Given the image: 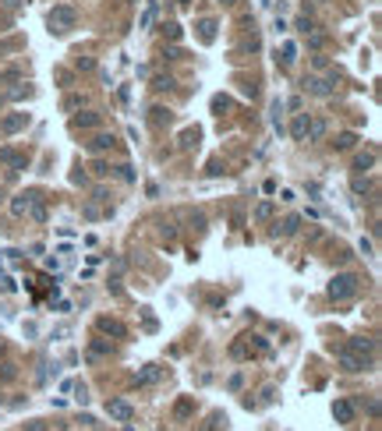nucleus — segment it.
Returning a JSON list of instances; mask_svg holds the SVG:
<instances>
[{"label": "nucleus", "instance_id": "nucleus-14", "mask_svg": "<svg viewBox=\"0 0 382 431\" xmlns=\"http://www.w3.org/2000/svg\"><path fill=\"white\" fill-rule=\"evenodd\" d=\"M159 378H166V368H159V364H145L138 371V385H149V382H159Z\"/></svg>", "mask_w": 382, "mask_h": 431}, {"label": "nucleus", "instance_id": "nucleus-41", "mask_svg": "<svg viewBox=\"0 0 382 431\" xmlns=\"http://www.w3.org/2000/svg\"><path fill=\"white\" fill-rule=\"evenodd\" d=\"M14 375H18V368H14V364H0V382H11Z\"/></svg>", "mask_w": 382, "mask_h": 431}, {"label": "nucleus", "instance_id": "nucleus-8", "mask_svg": "<svg viewBox=\"0 0 382 431\" xmlns=\"http://www.w3.org/2000/svg\"><path fill=\"white\" fill-rule=\"evenodd\" d=\"M96 329L103 332V336H113V339H124L127 336V325L121 318H110V315H103L99 322H96Z\"/></svg>", "mask_w": 382, "mask_h": 431}, {"label": "nucleus", "instance_id": "nucleus-47", "mask_svg": "<svg viewBox=\"0 0 382 431\" xmlns=\"http://www.w3.org/2000/svg\"><path fill=\"white\" fill-rule=\"evenodd\" d=\"M276 400V389H273V385H265V389H262V403H273Z\"/></svg>", "mask_w": 382, "mask_h": 431}, {"label": "nucleus", "instance_id": "nucleus-9", "mask_svg": "<svg viewBox=\"0 0 382 431\" xmlns=\"http://www.w3.org/2000/svg\"><path fill=\"white\" fill-rule=\"evenodd\" d=\"M106 414H110L113 421H131V417H135V406L127 400H121V396H113V400H106Z\"/></svg>", "mask_w": 382, "mask_h": 431}, {"label": "nucleus", "instance_id": "nucleus-2", "mask_svg": "<svg viewBox=\"0 0 382 431\" xmlns=\"http://www.w3.org/2000/svg\"><path fill=\"white\" fill-rule=\"evenodd\" d=\"M357 290H361V276H354V272H340V276L329 279V297L333 301H350Z\"/></svg>", "mask_w": 382, "mask_h": 431}, {"label": "nucleus", "instance_id": "nucleus-34", "mask_svg": "<svg viewBox=\"0 0 382 431\" xmlns=\"http://www.w3.org/2000/svg\"><path fill=\"white\" fill-rule=\"evenodd\" d=\"M25 74V67H4L0 71V82H11V78H22Z\"/></svg>", "mask_w": 382, "mask_h": 431}, {"label": "nucleus", "instance_id": "nucleus-38", "mask_svg": "<svg viewBox=\"0 0 382 431\" xmlns=\"http://www.w3.org/2000/svg\"><path fill=\"white\" fill-rule=\"evenodd\" d=\"M92 202H103L106 209H113V205H110V194H106V187H96V191H92Z\"/></svg>", "mask_w": 382, "mask_h": 431}, {"label": "nucleus", "instance_id": "nucleus-45", "mask_svg": "<svg viewBox=\"0 0 382 431\" xmlns=\"http://www.w3.org/2000/svg\"><path fill=\"white\" fill-rule=\"evenodd\" d=\"M74 400L85 406V403H89V389H85V385H74Z\"/></svg>", "mask_w": 382, "mask_h": 431}, {"label": "nucleus", "instance_id": "nucleus-49", "mask_svg": "<svg viewBox=\"0 0 382 431\" xmlns=\"http://www.w3.org/2000/svg\"><path fill=\"white\" fill-rule=\"evenodd\" d=\"M273 29H276V35H283V32H286V22L280 18V14H276V25H273Z\"/></svg>", "mask_w": 382, "mask_h": 431}, {"label": "nucleus", "instance_id": "nucleus-18", "mask_svg": "<svg viewBox=\"0 0 382 431\" xmlns=\"http://www.w3.org/2000/svg\"><path fill=\"white\" fill-rule=\"evenodd\" d=\"M149 121L156 124V127H170V124H174V113H170L166 106H152V110H149Z\"/></svg>", "mask_w": 382, "mask_h": 431}, {"label": "nucleus", "instance_id": "nucleus-29", "mask_svg": "<svg viewBox=\"0 0 382 431\" xmlns=\"http://www.w3.org/2000/svg\"><path fill=\"white\" fill-rule=\"evenodd\" d=\"M198 29H202V43H213V39H216V22H209V18H205Z\"/></svg>", "mask_w": 382, "mask_h": 431}, {"label": "nucleus", "instance_id": "nucleus-1", "mask_svg": "<svg viewBox=\"0 0 382 431\" xmlns=\"http://www.w3.org/2000/svg\"><path fill=\"white\" fill-rule=\"evenodd\" d=\"M46 25H50L53 35H67V32L78 25V11H74L71 4H57V7L46 14Z\"/></svg>", "mask_w": 382, "mask_h": 431}, {"label": "nucleus", "instance_id": "nucleus-26", "mask_svg": "<svg viewBox=\"0 0 382 431\" xmlns=\"http://www.w3.org/2000/svg\"><path fill=\"white\" fill-rule=\"evenodd\" d=\"M82 106H85V95H78V92L64 95V113H74V110H82Z\"/></svg>", "mask_w": 382, "mask_h": 431}, {"label": "nucleus", "instance_id": "nucleus-37", "mask_svg": "<svg viewBox=\"0 0 382 431\" xmlns=\"http://www.w3.org/2000/svg\"><path fill=\"white\" fill-rule=\"evenodd\" d=\"M152 14H156V0H149V7H145V14H142V22H138V25H142V29H145V25H152Z\"/></svg>", "mask_w": 382, "mask_h": 431}, {"label": "nucleus", "instance_id": "nucleus-44", "mask_svg": "<svg viewBox=\"0 0 382 431\" xmlns=\"http://www.w3.org/2000/svg\"><path fill=\"white\" fill-rule=\"evenodd\" d=\"M92 173H96V177H106V173H110V166H106L103 159H96V163H92Z\"/></svg>", "mask_w": 382, "mask_h": 431}, {"label": "nucleus", "instance_id": "nucleus-4", "mask_svg": "<svg viewBox=\"0 0 382 431\" xmlns=\"http://www.w3.org/2000/svg\"><path fill=\"white\" fill-rule=\"evenodd\" d=\"M255 350H258V354H265V350H269V343H265V339H258V336H241V339H234V343H230V357H234V361L252 357Z\"/></svg>", "mask_w": 382, "mask_h": 431}, {"label": "nucleus", "instance_id": "nucleus-51", "mask_svg": "<svg viewBox=\"0 0 382 431\" xmlns=\"http://www.w3.org/2000/svg\"><path fill=\"white\" fill-rule=\"evenodd\" d=\"M4 4H7V7H18V4H22V0H4Z\"/></svg>", "mask_w": 382, "mask_h": 431}, {"label": "nucleus", "instance_id": "nucleus-12", "mask_svg": "<svg viewBox=\"0 0 382 431\" xmlns=\"http://www.w3.org/2000/svg\"><path fill=\"white\" fill-rule=\"evenodd\" d=\"M347 350L361 354V357H375V336H350Z\"/></svg>", "mask_w": 382, "mask_h": 431}, {"label": "nucleus", "instance_id": "nucleus-22", "mask_svg": "<svg viewBox=\"0 0 382 431\" xmlns=\"http://www.w3.org/2000/svg\"><path fill=\"white\" fill-rule=\"evenodd\" d=\"M103 121V113H96V110H85V113H78V117H74V127H96V124Z\"/></svg>", "mask_w": 382, "mask_h": 431}, {"label": "nucleus", "instance_id": "nucleus-15", "mask_svg": "<svg viewBox=\"0 0 382 431\" xmlns=\"http://www.w3.org/2000/svg\"><path fill=\"white\" fill-rule=\"evenodd\" d=\"M326 127H329V124L322 121V117H312V121H308V134H304V142H322V138H326Z\"/></svg>", "mask_w": 382, "mask_h": 431}, {"label": "nucleus", "instance_id": "nucleus-20", "mask_svg": "<svg viewBox=\"0 0 382 431\" xmlns=\"http://www.w3.org/2000/svg\"><path fill=\"white\" fill-rule=\"evenodd\" d=\"M252 215H255V223H269V219L276 215V205H273V202H258Z\"/></svg>", "mask_w": 382, "mask_h": 431}, {"label": "nucleus", "instance_id": "nucleus-31", "mask_svg": "<svg viewBox=\"0 0 382 431\" xmlns=\"http://www.w3.org/2000/svg\"><path fill=\"white\" fill-rule=\"evenodd\" d=\"M280 113H283V99H273V127H276V131H283V124H280Z\"/></svg>", "mask_w": 382, "mask_h": 431}, {"label": "nucleus", "instance_id": "nucleus-19", "mask_svg": "<svg viewBox=\"0 0 382 431\" xmlns=\"http://www.w3.org/2000/svg\"><path fill=\"white\" fill-rule=\"evenodd\" d=\"M198 431H226V414L213 410V414H209V421H205V424H202Z\"/></svg>", "mask_w": 382, "mask_h": 431}, {"label": "nucleus", "instance_id": "nucleus-5", "mask_svg": "<svg viewBox=\"0 0 382 431\" xmlns=\"http://www.w3.org/2000/svg\"><path fill=\"white\" fill-rule=\"evenodd\" d=\"M340 368L350 371V375H361V371H372L375 368V357H361V354H354V350H340Z\"/></svg>", "mask_w": 382, "mask_h": 431}, {"label": "nucleus", "instance_id": "nucleus-23", "mask_svg": "<svg viewBox=\"0 0 382 431\" xmlns=\"http://www.w3.org/2000/svg\"><path fill=\"white\" fill-rule=\"evenodd\" d=\"M333 145H336V152H347V149L357 145V134H354V131H343V134H336V142H333Z\"/></svg>", "mask_w": 382, "mask_h": 431}, {"label": "nucleus", "instance_id": "nucleus-42", "mask_svg": "<svg viewBox=\"0 0 382 431\" xmlns=\"http://www.w3.org/2000/svg\"><path fill=\"white\" fill-rule=\"evenodd\" d=\"M213 110H216V113L230 110V99H226V95H216V99H213Z\"/></svg>", "mask_w": 382, "mask_h": 431}, {"label": "nucleus", "instance_id": "nucleus-11", "mask_svg": "<svg viewBox=\"0 0 382 431\" xmlns=\"http://www.w3.org/2000/svg\"><path fill=\"white\" fill-rule=\"evenodd\" d=\"M333 417H336V424H354L357 406H354L350 400H336V403H333Z\"/></svg>", "mask_w": 382, "mask_h": 431}, {"label": "nucleus", "instance_id": "nucleus-25", "mask_svg": "<svg viewBox=\"0 0 382 431\" xmlns=\"http://www.w3.org/2000/svg\"><path fill=\"white\" fill-rule=\"evenodd\" d=\"M89 354H92V357H110V354H113V346H110V339H92Z\"/></svg>", "mask_w": 382, "mask_h": 431}, {"label": "nucleus", "instance_id": "nucleus-21", "mask_svg": "<svg viewBox=\"0 0 382 431\" xmlns=\"http://www.w3.org/2000/svg\"><path fill=\"white\" fill-rule=\"evenodd\" d=\"M297 226H301V215H286V219L276 226V230H273V233H276V237H280V233H283V237H290V233H297Z\"/></svg>", "mask_w": 382, "mask_h": 431}, {"label": "nucleus", "instance_id": "nucleus-48", "mask_svg": "<svg viewBox=\"0 0 382 431\" xmlns=\"http://www.w3.org/2000/svg\"><path fill=\"white\" fill-rule=\"evenodd\" d=\"M297 29L301 32H315V25H312V18H297Z\"/></svg>", "mask_w": 382, "mask_h": 431}, {"label": "nucleus", "instance_id": "nucleus-17", "mask_svg": "<svg viewBox=\"0 0 382 431\" xmlns=\"http://www.w3.org/2000/svg\"><path fill=\"white\" fill-rule=\"evenodd\" d=\"M308 113H297L294 117V124H290V134H294V142H304V134H308Z\"/></svg>", "mask_w": 382, "mask_h": 431}, {"label": "nucleus", "instance_id": "nucleus-33", "mask_svg": "<svg viewBox=\"0 0 382 431\" xmlns=\"http://www.w3.org/2000/svg\"><path fill=\"white\" fill-rule=\"evenodd\" d=\"M163 35L177 43V39H181V25H177V22H166V25H163Z\"/></svg>", "mask_w": 382, "mask_h": 431}, {"label": "nucleus", "instance_id": "nucleus-6", "mask_svg": "<svg viewBox=\"0 0 382 431\" xmlns=\"http://www.w3.org/2000/svg\"><path fill=\"white\" fill-rule=\"evenodd\" d=\"M29 113L25 110H14V113H4L0 117V134H18V131H25L29 127Z\"/></svg>", "mask_w": 382, "mask_h": 431}, {"label": "nucleus", "instance_id": "nucleus-50", "mask_svg": "<svg viewBox=\"0 0 382 431\" xmlns=\"http://www.w3.org/2000/svg\"><path fill=\"white\" fill-rule=\"evenodd\" d=\"M29 431H43V421H32V424H29Z\"/></svg>", "mask_w": 382, "mask_h": 431}, {"label": "nucleus", "instance_id": "nucleus-32", "mask_svg": "<svg viewBox=\"0 0 382 431\" xmlns=\"http://www.w3.org/2000/svg\"><path fill=\"white\" fill-rule=\"evenodd\" d=\"M74 67H78V71H96V57H82V53H78V57H74Z\"/></svg>", "mask_w": 382, "mask_h": 431}, {"label": "nucleus", "instance_id": "nucleus-28", "mask_svg": "<svg viewBox=\"0 0 382 431\" xmlns=\"http://www.w3.org/2000/svg\"><path fill=\"white\" fill-rule=\"evenodd\" d=\"M198 138H202V131H198V127H188V131L181 134V149H191V145H198Z\"/></svg>", "mask_w": 382, "mask_h": 431}, {"label": "nucleus", "instance_id": "nucleus-16", "mask_svg": "<svg viewBox=\"0 0 382 431\" xmlns=\"http://www.w3.org/2000/svg\"><path fill=\"white\" fill-rule=\"evenodd\" d=\"M191 414H195V400H191V396H184V400L174 403V421H188Z\"/></svg>", "mask_w": 382, "mask_h": 431}, {"label": "nucleus", "instance_id": "nucleus-53", "mask_svg": "<svg viewBox=\"0 0 382 431\" xmlns=\"http://www.w3.org/2000/svg\"><path fill=\"white\" fill-rule=\"evenodd\" d=\"M177 4H188V0H177Z\"/></svg>", "mask_w": 382, "mask_h": 431}, {"label": "nucleus", "instance_id": "nucleus-54", "mask_svg": "<svg viewBox=\"0 0 382 431\" xmlns=\"http://www.w3.org/2000/svg\"><path fill=\"white\" fill-rule=\"evenodd\" d=\"M318 4H326V0H318Z\"/></svg>", "mask_w": 382, "mask_h": 431}, {"label": "nucleus", "instance_id": "nucleus-10", "mask_svg": "<svg viewBox=\"0 0 382 431\" xmlns=\"http://www.w3.org/2000/svg\"><path fill=\"white\" fill-rule=\"evenodd\" d=\"M0 163H4V166H11V170H29V155L18 152V149H11V145H4V149H0Z\"/></svg>", "mask_w": 382, "mask_h": 431}, {"label": "nucleus", "instance_id": "nucleus-39", "mask_svg": "<svg viewBox=\"0 0 382 431\" xmlns=\"http://www.w3.org/2000/svg\"><path fill=\"white\" fill-rule=\"evenodd\" d=\"M32 95H35L32 85H25V89H11V99H32Z\"/></svg>", "mask_w": 382, "mask_h": 431}, {"label": "nucleus", "instance_id": "nucleus-27", "mask_svg": "<svg viewBox=\"0 0 382 431\" xmlns=\"http://www.w3.org/2000/svg\"><path fill=\"white\" fill-rule=\"evenodd\" d=\"M174 85H177V82H174L170 74H156V78H152V89H156V92H170Z\"/></svg>", "mask_w": 382, "mask_h": 431}, {"label": "nucleus", "instance_id": "nucleus-35", "mask_svg": "<svg viewBox=\"0 0 382 431\" xmlns=\"http://www.w3.org/2000/svg\"><path fill=\"white\" fill-rule=\"evenodd\" d=\"M280 61H283V64L297 61V46H294V43H283V57H280Z\"/></svg>", "mask_w": 382, "mask_h": 431}, {"label": "nucleus", "instance_id": "nucleus-40", "mask_svg": "<svg viewBox=\"0 0 382 431\" xmlns=\"http://www.w3.org/2000/svg\"><path fill=\"white\" fill-rule=\"evenodd\" d=\"M368 187H372V181H368V177H354V194H365Z\"/></svg>", "mask_w": 382, "mask_h": 431}, {"label": "nucleus", "instance_id": "nucleus-30", "mask_svg": "<svg viewBox=\"0 0 382 431\" xmlns=\"http://www.w3.org/2000/svg\"><path fill=\"white\" fill-rule=\"evenodd\" d=\"M113 173H117V177H121V181H127V184H131V181H135V166H131V163H121V166H117V170H113Z\"/></svg>", "mask_w": 382, "mask_h": 431}, {"label": "nucleus", "instance_id": "nucleus-13", "mask_svg": "<svg viewBox=\"0 0 382 431\" xmlns=\"http://www.w3.org/2000/svg\"><path fill=\"white\" fill-rule=\"evenodd\" d=\"M113 145H117V138H113L110 131H99V134H92V138L85 142L89 152H106V149H113Z\"/></svg>", "mask_w": 382, "mask_h": 431}, {"label": "nucleus", "instance_id": "nucleus-36", "mask_svg": "<svg viewBox=\"0 0 382 431\" xmlns=\"http://www.w3.org/2000/svg\"><path fill=\"white\" fill-rule=\"evenodd\" d=\"M308 46H312V50H322V46H326V35H322V32H308Z\"/></svg>", "mask_w": 382, "mask_h": 431}, {"label": "nucleus", "instance_id": "nucleus-43", "mask_svg": "<svg viewBox=\"0 0 382 431\" xmlns=\"http://www.w3.org/2000/svg\"><path fill=\"white\" fill-rule=\"evenodd\" d=\"M142 318H145V329H149V332H156V318H152V311L142 308Z\"/></svg>", "mask_w": 382, "mask_h": 431}, {"label": "nucleus", "instance_id": "nucleus-7", "mask_svg": "<svg viewBox=\"0 0 382 431\" xmlns=\"http://www.w3.org/2000/svg\"><path fill=\"white\" fill-rule=\"evenodd\" d=\"M304 92L308 95H318V99H326V95H333V82L329 78H318V74H304Z\"/></svg>", "mask_w": 382, "mask_h": 431}, {"label": "nucleus", "instance_id": "nucleus-46", "mask_svg": "<svg viewBox=\"0 0 382 431\" xmlns=\"http://www.w3.org/2000/svg\"><path fill=\"white\" fill-rule=\"evenodd\" d=\"M357 247H361V254H368V258L375 254V247H372V241H368V237H361V241H357Z\"/></svg>", "mask_w": 382, "mask_h": 431}, {"label": "nucleus", "instance_id": "nucleus-52", "mask_svg": "<svg viewBox=\"0 0 382 431\" xmlns=\"http://www.w3.org/2000/svg\"><path fill=\"white\" fill-rule=\"evenodd\" d=\"M216 4H234V0H216Z\"/></svg>", "mask_w": 382, "mask_h": 431}, {"label": "nucleus", "instance_id": "nucleus-3", "mask_svg": "<svg viewBox=\"0 0 382 431\" xmlns=\"http://www.w3.org/2000/svg\"><path fill=\"white\" fill-rule=\"evenodd\" d=\"M22 205H25L22 215H29L32 223H46V219H50V212H46V198H43L39 191H25V194H22Z\"/></svg>", "mask_w": 382, "mask_h": 431}, {"label": "nucleus", "instance_id": "nucleus-24", "mask_svg": "<svg viewBox=\"0 0 382 431\" xmlns=\"http://www.w3.org/2000/svg\"><path fill=\"white\" fill-rule=\"evenodd\" d=\"M372 166H375V152H357L354 155V170L365 173V170H372Z\"/></svg>", "mask_w": 382, "mask_h": 431}]
</instances>
